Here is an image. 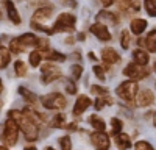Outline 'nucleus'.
<instances>
[{"label": "nucleus", "mask_w": 156, "mask_h": 150, "mask_svg": "<svg viewBox=\"0 0 156 150\" xmlns=\"http://www.w3.org/2000/svg\"><path fill=\"white\" fill-rule=\"evenodd\" d=\"M66 91L69 94H76V86L75 83H72L70 80H66Z\"/></svg>", "instance_id": "39"}, {"label": "nucleus", "mask_w": 156, "mask_h": 150, "mask_svg": "<svg viewBox=\"0 0 156 150\" xmlns=\"http://www.w3.org/2000/svg\"><path fill=\"white\" fill-rule=\"evenodd\" d=\"M59 3L64 5V6H67V8H75V6H76L75 0H59Z\"/></svg>", "instance_id": "40"}, {"label": "nucleus", "mask_w": 156, "mask_h": 150, "mask_svg": "<svg viewBox=\"0 0 156 150\" xmlns=\"http://www.w3.org/2000/svg\"><path fill=\"white\" fill-rule=\"evenodd\" d=\"M75 22H76V17L73 14H70V12H62L56 19V22L53 23V27L50 28V34L58 33V31H73Z\"/></svg>", "instance_id": "2"}, {"label": "nucleus", "mask_w": 156, "mask_h": 150, "mask_svg": "<svg viewBox=\"0 0 156 150\" xmlns=\"http://www.w3.org/2000/svg\"><path fill=\"white\" fill-rule=\"evenodd\" d=\"M14 70L17 77H25L27 75V66H25L23 61H16L14 62Z\"/></svg>", "instance_id": "26"}, {"label": "nucleus", "mask_w": 156, "mask_h": 150, "mask_svg": "<svg viewBox=\"0 0 156 150\" xmlns=\"http://www.w3.org/2000/svg\"><path fill=\"white\" fill-rule=\"evenodd\" d=\"M3 91V83H2V78H0V92Z\"/></svg>", "instance_id": "45"}, {"label": "nucleus", "mask_w": 156, "mask_h": 150, "mask_svg": "<svg viewBox=\"0 0 156 150\" xmlns=\"http://www.w3.org/2000/svg\"><path fill=\"white\" fill-rule=\"evenodd\" d=\"M112 98L109 95H101V97H97L95 100V109H101L105 105H112Z\"/></svg>", "instance_id": "24"}, {"label": "nucleus", "mask_w": 156, "mask_h": 150, "mask_svg": "<svg viewBox=\"0 0 156 150\" xmlns=\"http://www.w3.org/2000/svg\"><path fill=\"white\" fill-rule=\"evenodd\" d=\"M8 117L12 119L17 123V127L22 130V133H23V136H25V139H27V141H36L37 139V136H39L37 123L31 122L27 116L23 114V112H20L17 109H12V111L8 112Z\"/></svg>", "instance_id": "1"}, {"label": "nucleus", "mask_w": 156, "mask_h": 150, "mask_svg": "<svg viewBox=\"0 0 156 150\" xmlns=\"http://www.w3.org/2000/svg\"><path fill=\"white\" fill-rule=\"evenodd\" d=\"M129 27H131V31L134 34H140V33H144L145 28H147V20H144V19H133Z\"/></svg>", "instance_id": "19"}, {"label": "nucleus", "mask_w": 156, "mask_h": 150, "mask_svg": "<svg viewBox=\"0 0 156 150\" xmlns=\"http://www.w3.org/2000/svg\"><path fill=\"white\" fill-rule=\"evenodd\" d=\"M45 150H55L53 147H45Z\"/></svg>", "instance_id": "46"}, {"label": "nucleus", "mask_w": 156, "mask_h": 150, "mask_svg": "<svg viewBox=\"0 0 156 150\" xmlns=\"http://www.w3.org/2000/svg\"><path fill=\"white\" fill-rule=\"evenodd\" d=\"M45 58L48 59V61H66V55H62V53H59V52H55V50H51V52H48V53H45Z\"/></svg>", "instance_id": "25"}, {"label": "nucleus", "mask_w": 156, "mask_h": 150, "mask_svg": "<svg viewBox=\"0 0 156 150\" xmlns=\"http://www.w3.org/2000/svg\"><path fill=\"white\" fill-rule=\"evenodd\" d=\"M23 150H37V148H36L34 145H27V147H25Z\"/></svg>", "instance_id": "44"}, {"label": "nucleus", "mask_w": 156, "mask_h": 150, "mask_svg": "<svg viewBox=\"0 0 156 150\" xmlns=\"http://www.w3.org/2000/svg\"><path fill=\"white\" fill-rule=\"evenodd\" d=\"M17 138H19V127H17V123L9 119L6 120L5 123V128H3V134H2V141L6 144V145H16L17 142Z\"/></svg>", "instance_id": "5"}, {"label": "nucleus", "mask_w": 156, "mask_h": 150, "mask_svg": "<svg viewBox=\"0 0 156 150\" xmlns=\"http://www.w3.org/2000/svg\"><path fill=\"white\" fill-rule=\"evenodd\" d=\"M133 59L136 64L139 66H147L148 64V52H145V50H142V48H137L133 52Z\"/></svg>", "instance_id": "17"}, {"label": "nucleus", "mask_w": 156, "mask_h": 150, "mask_svg": "<svg viewBox=\"0 0 156 150\" xmlns=\"http://www.w3.org/2000/svg\"><path fill=\"white\" fill-rule=\"evenodd\" d=\"M28 2H31V3H36V5H44L47 0H28Z\"/></svg>", "instance_id": "41"}, {"label": "nucleus", "mask_w": 156, "mask_h": 150, "mask_svg": "<svg viewBox=\"0 0 156 150\" xmlns=\"http://www.w3.org/2000/svg\"><path fill=\"white\" fill-rule=\"evenodd\" d=\"M145 9L150 16H156V0H145Z\"/></svg>", "instance_id": "32"}, {"label": "nucleus", "mask_w": 156, "mask_h": 150, "mask_svg": "<svg viewBox=\"0 0 156 150\" xmlns=\"http://www.w3.org/2000/svg\"><path fill=\"white\" fill-rule=\"evenodd\" d=\"M90 33H92L94 36H97L100 41H109V39H111L109 30L105 27V25H101V23H94V25H90Z\"/></svg>", "instance_id": "11"}, {"label": "nucleus", "mask_w": 156, "mask_h": 150, "mask_svg": "<svg viewBox=\"0 0 156 150\" xmlns=\"http://www.w3.org/2000/svg\"><path fill=\"white\" fill-rule=\"evenodd\" d=\"M90 92H92L94 95H97V97L108 95V89H105V88H101V86H92L90 88Z\"/></svg>", "instance_id": "35"}, {"label": "nucleus", "mask_w": 156, "mask_h": 150, "mask_svg": "<svg viewBox=\"0 0 156 150\" xmlns=\"http://www.w3.org/2000/svg\"><path fill=\"white\" fill-rule=\"evenodd\" d=\"M19 94L23 97V100H27V102H30V103L37 102V95L34 92H31L28 88H25V86H19Z\"/></svg>", "instance_id": "20"}, {"label": "nucleus", "mask_w": 156, "mask_h": 150, "mask_svg": "<svg viewBox=\"0 0 156 150\" xmlns=\"http://www.w3.org/2000/svg\"><path fill=\"white\" fill-rule=\"evenodd\" d=\"M101 3L105 5V6H109V5H112V3H114V0H101Z\"/></svg>", "instance_id": "42"}, {"label": "nucleus", "mask_w": 156, "mask_h": 150, "mask_svg": "<svg viewBox=\"0 0 156 150\" xmlns=\"http://www.w3.org/2000/svg\"><path fill=\"white\" fill-rule=\"evenodd\" d=\"M111 125H112V133L114 134H119L122 131V122L117 119V117H112L111 119Z\"/></svg>", "instance_id": "33"}, {"label": "nucleus", "mask_w": 156, "mask_h": 150, "mask_svg": "<svg viewBox=\"0 0 156 150\" xmlns=\"http://www.w3.org/2000/svg\"><path fill=\"white\" fill-rule=\"evenodd\" d=\"M0 108H2V102H0Z\"/></svg>", "instance_id": "48"}, {"label": "nucleus", "mask_w": 156, "mask_h": 150, "mask_svg": "<svg viewBox=\"0 0 156 150\" xmlns=\"http://www.w3.org/2000/svg\"><path fill=\"white\" fill-rule=\"evenodd\" d=\"M41 83L42 84H48L51 81H55L58 78H61V70L58 66L51 64V62H47V64H44L41 67Z\"/></svg>", "instance_id": "6"}, {"label": "nucleus", "mask_w": 156, "mask_h": 150, "mask_svg": "<svg viewBox=\"0 0 156 150\" xmlns=\"http://www.w3.org/2000/svg\"><path fill=\"white\" fill-rule=\"evenodd\" d=\"M115 145L119 150H126L131 147V139H129V136L125 134V133H119L115 138Z\"/></svg>", "instance_id": "18"}, {"label": "nucleus", "mask_w": 156, "mask_h": 150, "mask_svg": "<svg viewBox=\"0 0 156 150\" xmlns=\"http://www.w3.org/2000/svg\"><path fill=\"white\" fill-rule=\"evenodd\" d=\"M0 150H8L6 147H0Z\"/></svg>", "instance_id": "47"}, {"label": "nucleus", "mask_w": 156, "mask_h": 150, "mask_svg": "<svg viewBox=\"0 0 156 150\" xmlns=\"http://www.w3.org/2000/svg\"><path fill=\"white\" fill-rule=\"evenodd\" d=\"M145 45H147V50L151 53L156 52V31L151 30L147 36V39H145Z\"/></svg>", "instance_id": "23"}, {"label": "nucleus", "mask_w": 156, "mask_h": 150, "mask_svg": "<svg viewBox=\"0 0 156 150\" xmlns=\"http://www.w3.org/2000/svg\"><path fill=\"white\" fill-rule=\"evenodd\" d=\"M123 75L133 78V81H137V80H142V78L147 77L148 69L145 66H139V64H136V62H131V64H128L123 69Z\"/></svg>", "instance_id": "7"}, {"label": "nucleus", "mask_w": 156, "mask_h": 150, "mask_svg": "<svg viewBox=\"0 0 156 150\" xmlns=\"http://www.w3.org/2000/svg\"><path fill=\"white\" fill-rule=\"evenodd\" d=\"M101 59L108 62V64H115V62H119L120 61V55L115 52L114 48L111 47H105L101 50Z\"/></svg>", "instance_id": "12"}, {"label": "nucleus", "mask_w": 156, "mask_h": 150, "mask_svg": "<svg viewBox=\"0 0 156 150\" xmlns=\"http://www.w3.org/2000/svg\"><path fill=\"white\" fill-rule=\"evenodd\" d=\"M134 150H154V148H153V145H151L150 142H147V141H139V142L134 144Z\"/></svg>", "instance_id": "34"}, {"label": "nucleus", "mask_w": 156, "mask_h": 150, "mask_svg": "<svg viewBox=\"0 0 156 150\" xmlns=\"http://www.w3.org/2000/svg\"><path fill=\"white\" fill-rule=\"evenodd\" d=\"M41 58H42L41 52L34 50V52L30 53V64H31L33 67H37V66H39V62H41Z\"/></svg>", "instance_id": "27"}, {"label": "nucleus", "mask_w": 156, "mask_h": 150, "mask_svg": "<svg viewBox=\"0 0 156 150\" xmlns=\"http://www.w3.org/2000/svg\"><path fill=\"white\" fill-rule=\"evenodd\" d=\"M5 6H6V9H8V16H9V20H11L12 23L19 25V23L22 22V19H20V16H19V12H17V9H16L14 3H12L11 0H5Z\"/></svg>", "instance_id": "15"}, {"label": "nucleus", "mask_w": 156, "mask_h": 150, "mask_svg": "<svg viewBox=\"0 0 156 150\" xmlns=\"http://www.w3.org/2000/svg\"><path fill=\"white\" fill-rule=\"evenodd\" d=\"M129 41H131V38H129V33H128L126 30H123L122 34H120V45H122L123 50H126V48L129 47Z\"/></svg>", "instance_id": "30"}, {"label": "nucleus", "mask_w": 156, "mask_h": 150, "mask_svg": "<svg viewBox=\"0 0 156 150\" xmlns=\"http://www.w3.org/2000/svg\"><path fill=\"white\" fill-rule=\"evenodd\" d=\"M41 103L47 109H64L66 105H67V100L59 92H51V94H47V95L41 97Z\"/></svg>", "instance_id": "3"}, {"label": "nucleus", "mask_w": 156, "mask_h": 150, "mask_svg": "<svg viewBox=\"0 0 156 150\" xmlns=\"http://www.w3.org/2000/svg\"><path fill=\"white\" fill-rule=\"evenodd\" d=\"M11 61V53L5 47H0V69H5Z\"/></svg>", "instance_id": "22"}, {"label": "nucleus", "mask_w": 156, "mask_h": 150, "mask_svg": "<svg viewBox=\"0 0 156 150\" xmlns=\"http://www.w3.org/2000/svg\"><path fill=\"white\" fill-rule=\"evenodd\" d=\"M8 50H11V52H14V53H20V52H23V47L20 45L17 38H14V39L9 42V48Z\"/></svg>", "instance_id": "31"}, {"label": "nucleus", "mask_w": 156, "mask_h": 150, "mask_svg": "<svg viewBox=\"0 0 156 150\" xmlns=\"http://www.w3.org/2000/svg\"><path fill=\"white\" fill-rule=\"evenodd\" d=\"M92 70H94V73H95V77L98 78V80H105L106 77H105V69H103L101 66H94L92 67Z\"/></svg>", "instance_id": "37"}, {"label": "nucleus", "mask_w": 156, "mask_h": 150, "mask_svg": "<svg viewBox=\"0 0 156 150\" xmlns=\"http://www.w3.org/2000/svg\"><path fill=\"white\" fill-rule=\"evenodd\" d=\"M50 127H53V128H64V116L62 114H56L53 119H51L50 122Z\"/></svg>", "instance_id": "28"}, {"label": "nucleus", "mask_w": 156, "mask_h": 150, "mask_svg": "<svg viewBox=\"0 0 156 150\" xmlns=\"http://www.w3.org/2000/svg\"><path fill=\"white\" fill-rule=\"evenodd\" d=\"M136 105L140 106V108H144V106H148L154 102V94L151 89H144V91H140L139 94H136Z\"/></svg>", "instance_id": "9"}, {"label": "nucleus", "mask_w": 156, "mask_h": 150, "mask_svg": "<svg viewBox=\"0 0 156 150\" xmlns=\"http://www.w3.org/2000/svg\"><path fill=\"white\" fill-rule=\"evenodd\" d=\"M17 39H19L20 45L25 48V47H36L39 38H37L36 34H33V33H25V34H22L20 38H17Z\"/></svg>", "instance_id": "16"}, {"label": "nucleus", "mask_w": 156, "mask_h": 150, "mask_svg": "<svg viewBox=\"0 0 156 150\" xmlns=\"http://www.w3.org/2000/svg\"><path fill=\"white\" fill-rule=\"evenodd\" d=\"M36 47H37L39 50H47V48H48V39H47V38H39Z\"/></svg>", "instance_id": "38"}, {"label": "nucleus", "mask_w": 156, "mask_h": 150, "mask_svg": "<svg viewBox=\"0 0 156 150\" xmlns=\"http://www.w3.org/2000/svg\"><path fill=\"white\" fill-rule=\"evenodd\" d=\"M59 147H61V150H72V139L69 136L59 138Z\"/></svg>", "instance_id": "29"}, {"label": "nucleus", "mask_w": 156, "mask_h": 150, "mask_svg": "<svg viewBox=\"0 0 156 150\" xmlns=\"http://www.w3.org/2000/svg\"><path fill=\"white\" fill-rule=\"evenodd\" d=\"M89 122H90V125H92V127L95 128V131H105V128H106V123H105V120H103L101 117H98L97 114L90 116Z\"/></svg>", "instance_id": "21"}, {"label": "nucleus", "mask_w": 156, "mask_h": 150, "mask_svg": "<svg viewBox=\"0 0 156 150\" xmlns=\"http://www.w3.org/2000/svg\"><path fill=\"white\" fill-rule=\"evenodd\" d=\"M86 39V34L84 33H78V41H84Z\"/></svg>", "instance_id": "43"}, {"label": "nucleus", "mask_w": 156, "mask_h": 150, "mask_svg": "<svg viewBox=\"0 0 156 150\" xmlns=\"http://www.w3.org/2000/svg\"><path fill=\"white\" fill-rule=\"evenodd\" d=\"M90 98L87 97V95H80L76 98V102H75V106H73V114H76V116H80L81 112H84L89 106H90Z\"/></svg>", "instance_id": "13"}, {"label": "nucleus", "mask_w": 156, "mask_h": 150, "mask_svg": "<svg viewBox=\"0 0 156 150\" xmlns=\"http://www.w3.org/2000/svg\"><path fill=\"white\" fill-rule=\"evenodd\" d=\"M51 14H53V8H50V6H44V8H39L36 12H34V16H33V22H41V20H47L51 17Z\"/></svg>", "instance_id": "14"}, {"label": "nucleus", "mask_w": 156, "mask_h": 150, "mask_svg": "<svg viewBox=\"0 0 156 150\" xmlns=\"http://www.w3.org/2000/svg\"><path fill=\"white\" fill-rule=\"evenodd\" d=\"M115 94L119 95L122 100L131 102V100H134V97L137 94V81L128 80V81L120 83L119 86H117V89H115Z\"/></svg>", "instance_id": "4"}, {"label": "nucleus", "mask_w": 156, "mask_h": 150, "mask_svg": "<svg viewBox=\"0 0 156 150\" xmlns=\"http://www.w3.org/2000/svg\"><path fill=\"white\" fill-rule=\"evenodd\" d=\"M90 142L94 144V147H97V150H108L111 145L109 136L103 131H94L90 134Z\"/></svg>", "instance_id": "8"}, {"label": "nucleus", "mask_w": 156, "mask_h": 150, "mask_svg": "<svg viewBox=\"0 0 156 150\" xmlns=\"http://www.w3.org/2000/svg\"><path fill=\"white\" fill-rule=\"evenodd\" d=\"M70 73H72V77H73L75 80H78V78L81 77V73H83V67H81L80 64H73L72 69H70Z\"/></svg>", "instance_id": "36"}, {"label": "nucleus", "mask_w": 156, "mask_h": 150, "mask_svg": "<svg viewBox=\"0 0 156 150\" xmlns=\"http://www.w3.org/2000/svg\"><path fill=\"white\" fill-rule=\"evenodd\" d=\"M97 22L101 23V25H117L119 23V17H117L114 12H109V11H100L97 14Z\"/></svg>", "instance_id": "10"}]
</instances>
